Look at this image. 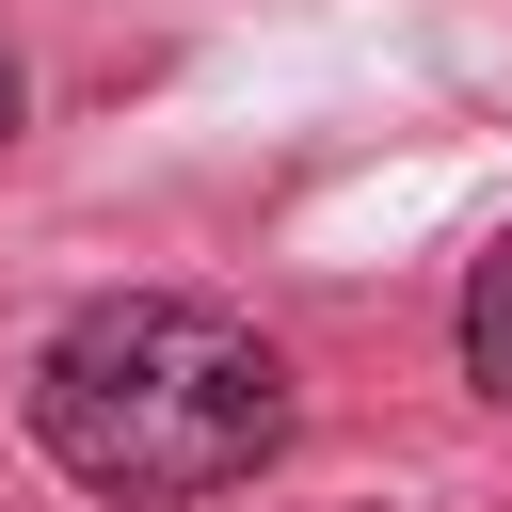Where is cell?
Returning a JSON list of instances; mask_svg holds the SVG:
<instances>
[{"label":"cell","mask_w":512,"mask_h":512,"mask_svg":"<svg viewBox=\"0 0 512 512\" xmlns=\"http://www.w3.org/2000/svg\"><path fill=\"white\" fill-rule=\"evenodd\" d=\"M32 448L80 496H240L288 448V352L192 288H112L32 352Z\"/></svg>","instance_id":"6da1fadb"},{"label":"cell","mask_w":512,"mask_h":512,"mask_svg":"<svg viewBox=\"0 0 512 512\" xmlns=\"http://www.w3.org/2000/svg\"><path fill=\"white\" fill-rule=\"evenodd\" d=\"M464 384L512 416V224H496V256L464 272Z\"/></svg>","instance_id":"7a4b0ae2"},{"label":"cell","mask_w":512,"mask_h":512,"mask_svg":"<svg viewBox=\"0 0 512 512\" xmlns=\"http://www.w3.org/2000/svg\"><path fill=\"white\" fill-rule=\"evenodd\" d=\"M0 128H16V48H0Z\"/></svg>","instance_id":"3957f363"}]
</instances>
